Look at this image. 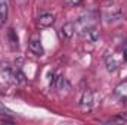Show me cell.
<instances>
[{"label": "cell", "instance_id": "3957f363", "mask_svg": "<svg viewBox=\"0 0 127 125\" xmlns=\"http://www.w3.org/2000/svg\"><path fill=\"white\" fill-rule=\"evenodd\" d=\"M103 19L106 24H114V22H118L121 19V12L117 6H109V7H105L103 10Z\"/></svg>", "mask_w": 127, "mask_h": 125}, {"label": "cell", "instance_id": "30bf717a", "mask_svg": "<svg viewBox=\"0 0 127 125\" xmlns=\"http://www.w3.org/2000/svg\"><path fill=\"white\" fill-rule=\"evenodd\" d=\"M114 94H115V97H117L118 100H121V102H126V100H127V81L120 83V84L115 87Z\"/></svg>", "mask_w": 127, "mask_h": 125}, {"label": "cell", "instance_id": "5b68a950", "mask_svg": "<svg viewBox=\"0 0 127 125\" xmlns=\"http://www.w3.org/2000/svg\"><path fill=\"white\" fill-rule=\"evenodd\" d=\"M92 106H93V91L86 90L81 96V99H80V109L87 112V110L92 109Z\"/></svg>", "mask_w": 127, "mask_h": 125}, {"label": "cell", "instance_id": "9c48e42d", "mask_svg": "<svg viewBox=\"0 0 127 125\" xmlns=\"http://www.w3.org/2000/svg\"><path fill=\"white\" fill-rule=\"evenodd\" d=\"M74 32H75V25L72 22H66V24H64L62 28H61V38L69 40L74 35Z\"/></svg>", "mask_w": 127, "mask_h": 125}, {"label": "cell", "instance_id": "8992f818", "mask_svg": "<svg viewBox=\"0 0 127 125\" xmlns=\"http://www.w3.org/2000/svg\"><path fill=\"white\" fill-rule=\"evenodd\" d=\"M81 35H83L84 40H87V41H90V43H96V41L99 40V31H97V28L93 27V25L84 27L83 31H81Z\"/></svg>", "mask_w": 127, "mask_h": 125}, {"label": "cell", "instance_id": "ba28073f", "mask_svg": "<svg viewBox=\"0 0 127 125\" xmlns=\"http://www.w3.org/2000/svg\"><path fill=\"white\" fill-rule=\"evenodd\" d=\"M9 16V0H0V27L4 25Z\"/></svg>", "mask_w": 127, "mask_h": 125}, {"label": "cell", "instance_id": "9a60e30c", "mask_svg": "<svg viewBox=\"0 0 127 125\" xmlns=\"http://www.w3.org/2000/svg\"><path fill=\"white\" fill-rule=\"evenodd\" d=\"M15 1H16V4H18L19 7H25V6L28 4L30 0H15Z\"/></svg>", "mask_w": 127, "mask_h": 125}, {"label": "cell", "instance_id": "7c38bea8", "mask_svg": "<svg viewBox=\"0 0 127 125\" xmlns=\"http://www.w3.org/2000/svg\"><path fill=\"white\" fill-rule=\"evenodd\" d=\"M105 122H108V124H112V122L123 124V122H127V118H124V116H114V118H109V119H106Z\"/></svg>", "mask_w": 127, "mask_h": 125}, {"label": "cell", "instance_id": "52a82bcc", "mask_svg": "<svg viewBox=\"0 0 127 125\" xmlns=\"http://www.w3.org/2000/svg\"><path fill=\"white\" fill-rule=\"evenodd\" d=\"M37 22H38V25H40V27H43V28L52 27V25L55 24V15H52V13H49V12L41 13V15L38 16Z\"/></svg>", "mask_w": 127, "mask_h": 125}, {"label": "cell", "instance_id": "277c9868", "mask_svg": "<svg viewBox=\"0 0 127 125\" xmlns=\"http://www.w3.org/2000/svg\"><path fill=\"white\" fill-rule=\"evenodd\" d=\"M28 49H30V52H31L32 55L37 56V58H41L44 55V49H43L41 41H40V37L37 34L31 35V38L28 41Z\"/></svg>", "mask_w": 127, "mask_h": 125}, {"label": "cell", "instance_id": "4fadbf2b", "mask_svg": "<svg viewBox=\"0 0 127 125\" xmlns=\"http://www.w3.org/2000/svg\"><path fill=\"white\" fill-rule=\"evenodd\" d=\"M0 115H3V116H4V115H12V112H10L6 106H3V104L0 103Z\"/></svg>", "mask_w": 127, "mask_h": 125}, {"label": "cell", "instance_id": "6da1fadb", "mask_svg": "<svg viewBox=\"0 0 127 125\" xmlns=\"http://www.w3.org/2000/svg\"><path fill=\"white\" fill-rule=\"evenodd\" d=\"M123 61H126L123 50H117V52H112L111 55H109V53L105 55V65H106V69H108L109 72L117 71V69L120 68V65L123 63Z\"/></svg>", "mask_w": 127, "mask_h": 125}, {"label": "cell", "instance_id": "8fae6325", "mask_svg": "<svg viewBox=\"0 0 127 125\" xmlns=\"http://www.w3.org/2000/svg\"><path fill=\"white\" fill-rule=\"evenodd\" d=\"M7 35H9V41H10L12 49H18V37L15 35V31H13L12 28L7 31Z\"/></svg>", "mask_w": 127, "mask_h": 125}, {"label": "cell", "instance_id": "7a4b0ae2", "mask_svg": "<svg viewBox=\"0 0 127 125\" xmlns=\"http://www.w3.org/2000/svg\"><path fill=\"white\" fill-rule=\"evenodd\" d=\"M16 71L10 62H0V75L9 83H16Z\"/></svg>", "mask_w": 127, "mask_h": 125}, {"label": "cell", "instance_id": "5bb4252c", "mask_svg": "<svg viewBox=\"0 0 127 125\" xmlns=\"http://www.w3.org/2000/svg\"><path fill=\"white\" fill-rule=\"evenodd\" d=\"M65 3L68 6H78L81 3V0H65Z\"/></svg>", "mask_w": 127, "mask_h": 125}]
</instances>
